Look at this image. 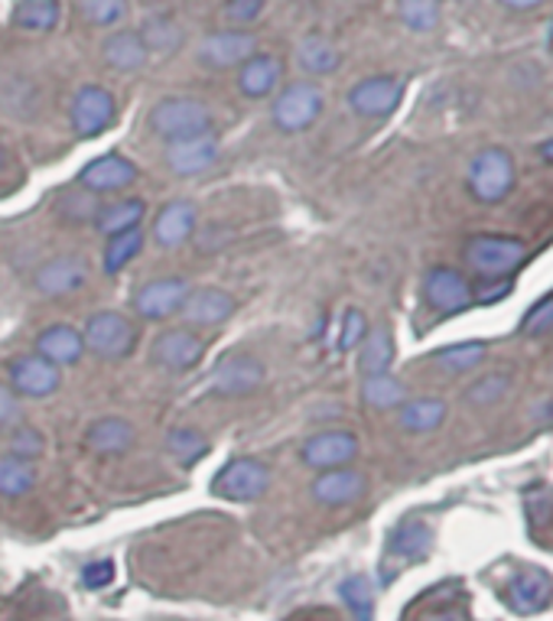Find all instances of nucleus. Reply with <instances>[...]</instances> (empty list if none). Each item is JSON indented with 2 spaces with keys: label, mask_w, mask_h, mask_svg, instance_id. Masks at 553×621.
Segmentation results:
<instances>
[{
  "label": "nucleus",
  "mask_w": 553,
  "mask_h": 621,
  "mask_svg": "<svg viewBox=\"0 0 553 621\" xmlns=\"http://www.w3.org/2000/svg\"><path fill=\"white\" fill-rule=\"evenodd\" d=\"M150 130L157 137H164L167 144L172 140H189V137H199V134H209L215 127L213 111L206 101L199 98H164L150 108V118H147Z\"/></svg>",
  "instance_id": "obj_1"
},
{
  "label": "nucleus",
  "mask_w": 553,
  "mask_h": 621,
  "mask_svg": "<svg viewBox=\"0 0 553 621\" xmlns=\"http://www.w3.org/2000/svg\"><path fill=\"white\" fill-rule=\"evenodd\" d=\"M466 264L485 280H502L527 260V245L508 235H472L463 248Z\"/></svg>",
  "instance_id": "obj_2"
},
{
  "label": "nucleus",
  "mask_w": 553,
  "mask_h": 621,
  "mask_svg": "<svg viewBox=\"0 0 553 621\" xmlns=\"http://www.w3.org/2000/svg\"><path fill=\"white\" fill-rule=\"evenodd\" d=\"M137 335L140 332L125 313L101 309V313L88 316L82 342H86V352L98 355L101 362H125L137 348Z\"/></svg>",
  "instance_id": "obj_3"
},
{
  "label": "nucleus",
  "mask_w": 553,
  "mask_h": 621,
  "mask_svg": "<svg viewBox=\"0 0 553 621\" xmlns=\"http://www.w3.org/2000/svg\"><path fill=\"white\" fill-rule=\"evenodd\" d=\"M267 489H270V465L255 456H238L225 462L209 485L215 497H225L235 504H251L257 497L267 495Z\"/></svg>",
  "instance_id": "obj_4"
},
{
  "label": "nucleus",
  "mask_w": 553,
  "mask_h": 621,
  "mask_svg": "<svg viewBox=\"0 0 553 621\" xmlns=\"http://www.w3.org/2000/svg\"><path fill=\"white\" fill-rule=\"evenodd\" d=\"M466 186L475 203L498 206L514 189V160H511V154L498 150V147H488V150L475 154V160L468 164Z\"/></svg>",
  "instance_id": "obj_5"
},
{
  "label": "nucleus",
  "mask_w": 553,
  "mask_h": 621,
  "mask_svg": "<svg viewBox=\"0 0 553 621\" xmlns=\"http://www.w3.org/2000/svg\"><path fill=\"white\" fill-rule=\"evenodd\" d=\"M326 108V91L316 82H290L274 98V127L284 134H303L319 121Z\"/></svg>",
  "instance_id": "obj_6"
},
{
  "label": "nucleus",
  "mask_w": 553,
  "mask_h": 621,
  "mask_svg": "<svg viewBox=\"0 0 553 621\" xmlns=\"http://www.w3.org/2000/svg\"><path fill=\"white\" fill-rule=\"evenodd\" d=\"M267 381V368L264 362H257L255 355H225L209 374V394L215 397H251L264 387Z\"/></svg>",
  "instance_id": "obj_7"
},
{
  "label": "nucleus",
  "mask_w": 553,
  "mask_h": 621,
  "mask_svg": "<svg viewBox=\"0 0 553 621\" xmlns=\"http://www.w3.org/2000/svg\"><path fill=\"white\" fill-rule=\"evenodd\" d=\"M358 436L352 430H319L299 446V462L313 472H329L358 459Z\"/></svg>",
  "instance_id": "obj_8"
},
{
  "label": "nucleus",
  "mask_w": 553,
  "mask_h": 621,
  "mask_svg": "<svg viewBox=\"0 0 553 621\" xmlns=\"http://www.w3.org/2000/svg\"><path fill=\"white\" fill-rule=\"evenodd\" d=\"M115 115H118V105H115V95L101 85H86L72 95V105H69V121L72 130L91 140L98 134H105L108 127L115 125Z\"/></svg>",
  "instance_id": "obj_9"
},
{
  "label": "nucleus",
  "mask_w": 553,
  "mask_h": 621,
  "mask_svg": "<svg viewBox=\"0 0 553 621\" xmlns=\"http://www.w3.org/2000/svg\"><path fill=\"white\" fill-rule=\"evenodd\" d=\"M7 384L20 401H43L59 391L62 374L43 355H17L7 368Z\"/></svg>",
  "instance_id": "obj_10"
},
{
  "label": "nucleus",
  "mask_w": 553,
  "mask_h": 621,
  "mask_svg": "<svg viewBox=\"0 0 553 621\" xmlns=\"http://www.w3.org/2000/svg\"><path fill=\"white\" fill-rule=\"evenodd\" d=\"M257 52V37L251 30H218L203 37L196 46V56L206 69H238Z\"/></svg>",
  "instance_id": "obj_11"
},
{
  "label": "nucleus",
  "mask_w": 553,
  "mask_h": 621,
  "mask_svg": "<svg viewBox=\"0 0 553 621\" xmlns=\"http://www.w3.org/2000/svg\"><path fill=\"white\" fill-rule=\"evenodd\" d=\"M404 79L401 76H372V79H362L358 85H352L348 91V108L358 115V118H387L397 111L401 98H404Z\"/></svg>",
  "instance_id": "obj_12"
},
{
  "label": "nucleus",
  "mask_w": 553,
  "mask_h": 621,
  "mask_svg": "<svg viewBox=\"0 0 553 621\" xmlns=\"http://www.w3.org/2000/svg\"><path fill=\"white\" fill-rule=\"evenodd\" d=\"M203 355H206V342L192 329L160 332L150 345V362L172 374L192 372L203 362Z\"/></svg>",
  "instance_id": "obj_13"
},
{
  "label": "nucleus",
  "mask_w": 553,
  "mask_h": 621,
  "mask_svg": "<svg viewBox=\"0 0 553 621\" xmlns=\"http://www.w3.org/2000/svg\"><path fill=\"white\" fill-rule=\"evenodd\" d=\"M192 293L189 280L182 277H160V280H150L144 284L140 290L134 293V313L147 323H160V319H170L182 309L186 296Z\"/></svg>",
  "instance_id": "obj_14"
},
{
  "label": "nucleus",
  "mask_w": 553,
  "mask_h": 621,
  "mask_svg": "<svg viewBox=\"0 0 553 621\" xmlns=\"http://www.w3.org/2000/svg\"><path fill=\"white\" fill-rule=\"evenodd\" d=\"M88 284V267L82 257L76 254H59V257H49L43 260L37 270H33V290L43 293L49 299H62V296H72Z\"/></svg>",
  "instance_id": "obj_15"
},
{
  "label": "nucleus",
  "mask_w": 553,
  "mask_h": 621,
  "mask_svg": "<svg viewBox=\"0 0 553 621\" xmlns=\"http://www.w3.org/2000/svg\"><path fill=\"white\" fill-rule=\"evenodd\" d=\"M424 299L436 313H466L475 303L472 284L456 267H429L424 274Z\"/></svg>",
  "instance_id": "obj_16"
},
{
  "label": "nucleus",
  "mask_w": 553,
  "mask_h": 621,
  "mask_svg": "<svg viewBox=\"0 0 553 621\" xmlns=\"http://www.w3.org/2000/svg\"><path fill=\"white\" fill-rule=\"evenodd\" d=\"M140 169L130 164L128 157L121 154H108V157H98L79 172V189H86L91 196H115V193H125L128 186L137 183Z\"/></svg>",
  "instance_id": "obj_17"
},
{
  "label": "nucleus",
  "mask_w": 553,
  "mask_h": 621,
  "mask_svg": "<svg viewBox=\"0 0 553 621\" xmlns=\"http://www.w3.org/2000/svg\"><path fill=\"white\" fill-rule=\"evenodd\" d=\"M218 154H221V144H218V137L209 130V134H199V137H189V140H172V144H167L164 160L170 166L172 176L189 179V176H199V172L213 169Z\"/></svg>",
  "instance_id": "obj_18"
},
{
  "label": "nucleus",
  "mask_w": 553,
  "mask_h": 621,
  "mask_svg": "<svg viewBox=\"0 0 553 621\" xmlns=\"http://www.w3.org/2000/svg\"><path fill=\"white\" fill-rule=\"evenodd\" d=\"M179 313H182L186 326H192V329H215V326H225L238 313V299L221 287H203V290H192L186 296Z\"/></svg>",
  "instance_id": "obj_19"
},
{
  "label": "nucleus",
  "mask_w": 553,
  "mask_h": 621,
  "mask_svg": "<svg viewBox=\"0 0 553 621\" xmlns=\"http://www.w3.org/2000/svg\"><path fill=\"white\" fill-rule=\"evenodd\" d=\"M365 492H368V479L352 465L316 472V479L309 485V495L316 497L323 507H348V504L362 501Z\"/></svg>",
  "instance_id": "obj_20"
},
{
  "label": "nucleus",
  "mask_w": 553,
  "mask_h": 621,
  "mask_svg": "<svg viewBox=\"0 0 553 621\" xmlns=\"http://www.w3.org/2000/svg\"><path fill=\"white\" fill-rule=\"evenodd\" d=\"M134 440H137V430L125 416H101L88 426L86 436H82L86 450L95 456H125L134 446Z\"/></svg>",
  "instance_id": "obj_21"
},
{
  "label": "nucleus",
  "mask_w": 553,
  "mask_h": 621,
  "mask_svg": "<svg viewBox=\"0 0 553 621\" xmlns=\"http://www.w3.org/2000/svg\"><path fill=\"white\" fill-rule=\"evenodd\" d=\"M199 221V211L189 199H172L170 206L160 208V215L154 218V241L160 248H179L192 238Z\"/></svg>",
  "instance_id": "obj_22"
},
{
  "label": "nucleus",
  "mask_w": 553,
  "mask_h": 621,
  "mask_svg": "<svg viewBox=\"0 0 553 621\" xmlns=\"http://www.w3.org/2000/svg\"><path fill=\"white\" fill-rule=\"evenodd\" d=\"M508 605L517 615H537L551 605L553 580L544 570H521L508 585Z\"/></svg>",
  "instance_id": "obj_23"
},
{
  "label": "nucleus",
  "mask_w": 553,
  "mask_h": 621,
  "mask_svg": "<svg viewBox=\"0 0 553 621\" xmlns=\"http://www.w3.org/2000/svg\"><path fill=\"white\" fill-rule=\"evenodd\" d=\"M284 79V59L274 52H255L245 66H238V88L245 98H267Z\"/></svg>",
  "instance_id": "obj_24"
},
{
  "label": "nucleus",
  "mask_w": 553,
  "mask_h": 621,
  "mask_svg": "<svg viewBox=\"0 0 553 621\" xmlns=\"http://www.w3.org/2000/svg\"><path fill=\"white\" fill-rule=\"evenodd\" d=\"M37 355H43L46 362H52L56 368H69V365L82 362V355H86L82 332L66 326V323L46 326V329L37 335Z\"/></svg>",
  "instance_id": "obj_25"
},
{
  "label": "nucleus",
  "mask_w": 553,
  "mask_h": 621,
  "mask_svg": "<svg viewBox=\"0 0 553 621\" xmlns=\"http://www.w3.org/2000/svg\"><path fill=\"white\" fill-rule=\"evenodd\" d=\"M429 550H433V531L424 521H401L387 540V556H394L397 563H417Z\"/></svg>",
  "instance_id": "obj_26"
},
{
  "label": "nucleus",
  "mask_w": 553,
  "mask_h": 621,
  "mask_svg": "<svg viewBox=\"0 0 553 621\" xmlns=\"http://www.w3.org/2000/svg\"><path fill=\"white\" fill-rule=\"evenodd\" d=\"M144 218H147V203H144V199H115V203L98 208L91 228L101 231L105 238H115V235H121V231L140 228Z\"/></svg>",
  "instance_id": "obj_27"
},
{
  "label": "nucleus",
  "mask_w": 553,
  "mask_h": 621,
  "mask_svg": "<svg viewBox=\"0 0 553 621\" xmlns=\"http://www.w3.org/2000/svg\"><path fill=\"white\" fill-rule=\"evenodd\" d=\"M446 414H450L446 401H440V397H414V401H404L397 407V423L407 433H433V430H440L446 423Z\"/></svg>",
  "instance_id": "obj_28"
},
{
  "label": "nucleus",
  "mask_w": 553,
  "mask_h": 621,
  "mask_svg": "<svg viewBox=\"0 0 553 621\" xmlns=\"http://www.w3.org/2000/svg\"><path fill=\"white\" fill-rule=\"evenodd\" d=\"M101 59L118 72H137L147 66V49L137 37V30H118L101 42Z\"/></svg>",
  "instance_id": "obj_29"
},
{
  "label": "nucleus",
  "mask_w": 553,
  "mask_h": 621,
  "mask_svg": "<svg viewBox=\"0 0 553 621\" xmlns=\"http://www.w3.org/2000/svg\"><path fill=\"white\" fill-rule=\"evenodd\" d=\"M137 37L144 42L147 56L150 52H157V56H176L179 46H182V27L172 20L170 13H150V17H144Z\"/></svg>",
  "instance_id": "obj_30"
},
{
  "label": "nucleus",
  "mask_w": 553,
  "mask_h": 621,
  "mask_svg": "<svg viewBox=\"0 0 553 621\" xmlns=\"http://www.w3.org/2000/svg\"><path fill=\"white\" fill-rule=\"evenodd\" d=\"M297 62L306 76H329V72L339 69L342 56L339 49H336V42L329 40V37L309 33V37H303L297 42Z\"/></svg>",
  "instance_id": "obj_31"
},
{
  "label": "nucleus",
  "mask_w": 553,
  "mask_h": 621,
  "mask_svg": "<svg viewBox=\"0 0 553 621\" xmlns=\"http://www.w3.org/2000/svg\"><path fill=\"white\" fill-rule=\"evenodd\" d=\"M59 0H20L10 13V23L23 33H49L59 23Z\"/></svg>",
  "instance_id": "obj_32"
},
{
  "label": "nucleus",
  "mask_w": 553,
  "mask_h": 621,
  "mask_svg": "<svg viewBox=\"0 0 553 621\" xmlns=\"http://www.w3.org/2000/svg\"><path fill=\"white\" fill-rule=\"evenodd\" d=\"M394 362V338L387 329H368V335L358 345V372L362 377H375V374H391Z\"/></svg>",
  "instance_id": "obj_33"
},
{
  "label": "nucleus",
  "mask_w": 553,
  "mask_h": 621,
  "mask_svg": "<svg viewBox=\"0 0 553 621\" xmlns=\"http://www.w3.org/2000/svg\"><path fill=\"white\" fill-rule=\"evenodd\" d=\"M362 401L372 411H397L407 401V387L404 381H397L394 374H375V377H362Z\"/></svg>",
  "instance_id": "obj_34"
},
{
  "label": "nucleus",
  "mask_w": 553,
  "mask_h": 621,
  "mask_svg": "<svg viewBox=\"0 0 553 621\" xmlns=\"http://www.w3.org/2000/svg\"><path fill=\"white\" fill-rule=\"evenodd\" d=\"M140 250H144V228H130V231H121V235H115V238H105L101 270H105L108 277L121 274Z\"/></svg>",
  "instance_id": "obj_35"
},
{
  "label": "nucleus",
  "mask_w": 553,
  "mask_h": 621,
  "mask_svg": "<svg viewBox=\"0 0 553 621\" xmlns=\"http://www.w3.org/2000/svg\"><path fill=\"white\" fill-rule=\"evenodd\" d=\"M37 485V465L27 459L0 456V495L23 497L33 492Z\"/></svg>",
  "instance_id": "obj_36"
},
{
  "label": "nucleus",
  "mask_w": 553,
  "mask_h": 621,
  "mask_svg": "<svg viewBox=\"0 0 553 621\" xmlns=\"http://www.w3.org/2000/svg\"><path fill=\"white\" fill-rule=\"evenodd\" d=\"M485 355H488L485 342H460V345L440 348V352L433 355V362H436V368H443V372L466 374L472 372V368H478V365L485 362Z\"/></svg>",
  "instance_id": "obj_37"
},
{
  "label": "nucleus",
  "mask_w": 553,
  "mask_h": 621,
  "mask_svg": "<svg viewBox=\"0 0 553 621\" xmlns=\"http://www.w3.org/2000/svg\"><path fill=\"white\" fill-rule=\"evenodd\" d=\"M164 446L179 465H192V462H199L209 453V440L199 430H192V426H172Z\"/></svg>",
  "instance_id": "obj_38"
},
{
  "label": "nucleus",
  "mask_w": 553,
  "mask_h": 621,
  "mask_svg": "<svg viewBox=\"0 0 553 621\" xmlns=\"http://www.w3.org/2000/svg\"><path fill=\"white\" fill-rule=\"evenodd\" d=\"M342 602L348 605V612L355 615V621H372L375 619V585L368 576L355 573L339 585Z\"/></svg>",
  "instance_id": "obj_39"
},
{
  "label": "nucleus",
  "mask_w": 553,
  "mask_h": 621,
  "mask_svg": "<svg viewBox=\"0 0 553 621\" xmlns=\"http://www.w3.org/2000/svg\"><path fill=\"white\" fill-rule=\"evenodd\" d=\"M511 391V374L508 372H492L478 381H472L463 394L468 407H495L498 401H505V394Z\"/></svg>",
  "instance_id": "obj_40"
},
{
  "label": "nucleus",
  "mask_w": 553,
  "mask_h": 621,
  "mask_svg": "<svg viewBox=\"0 0 553 621\" xmlns=\"http://www.w3.org/2000/svg\"><path fill=\"white\" fill-rule=\"evenodd\" d=\"M397 13L407 30L429 33L440 23V0H397Z\"/></svg>",
  "instance_id": "obj_41"
},
{
  "label": "nucleus",
  "mask_w": 553,
  "mask_h": 621,
  "mask_svg": "<svg viewBox=\"0 0 553 621\" xmlns=\"http://www.w3.org/2000/svg\"><path fill=\"white\" fill-rule=\"evenodd\" d=\"M46 453V436L37 426H13L10 430V440H7V456L27 459V462H37Z\"/></svg>",
  "instance_id": "obj_42"
},
{
  "label": "nucleus",
  "mask_w": 553,
  "mask_h": 621,
  "mask_svg": "<svg viewBox=\"0 0 553 621\" xmlns=\"http://www.w3.org/2000/svg\"><path fill=\"white\" fill-rule=\"evenodd\" d=\"M98 203H95V196L86 193V189H72V193H62L59 196V203H56V211L66 218V221H76V225H82V221H95V215H98Z\"/></svg>",
  "instance_id": "obj_43"
},
{
  "label": "nucleus",
  "mask_w": 553,
  "mask_h": 621,
  "mask_svg": "<svg viewBox=\"0 0 553 621\" xmlns=\"http://www.w3.org/2000/svg\"><path fill=\"white\" fill-rule=\"evenodd\" d=\"M91 27H115L128 13V0H76Z\"/></svg>",
  "instance_id": "obj_44"
},
{
  "label": "nucleus",
  "mask_w": 553,
  "mask_h": 621,
  "mask_svg": "<svg viewBox=\"0 0 553 621\" xmlns=\"http://www.w3.org/2000/svg\"><path fill=\"white\" fill-rule=\"evenodd\" d=\"M368 335V319L362 316V309H345L342 316V329H339V352H352L362 345V338Z\"/></svg>",
  "instance_id": "obj_45"
},
{
  "label": "nucleus",
  "mask_w": 553,
  "mask_h": 621,
  "mask_svg": "<svg viewBox=\"0 0 553 621\" xmlns=\"http://www.w3.org/2000/svg\"><path fill=\"white\" fill-rule=\"evenodd\" d=\"M20 423H23V401L10 391V384L0 381V433L3 430L10 433Z\"/></svg>",
  "instance_id": "obj_46"
},
{
  "label": "nucleus",
  "mask_w": 553,
  "mask_h": 621,
  "mask_svg": "<svg viewBox=\"0 0 553 621\" xmlns=\"http://www.w3.org/2000/svg\"><path fill=\"white\" fill-rule=\"evenodd\" d=\"M521 329L527 332V335H544V332L553 329V296L541 299L537 306H531V313L524 316Z\"/></svg>",
  "instance_id": "obj_47"
},
{
  "label": "nucleus",
  "mask_w": 553,
  "mask_h": 621,
  "mask_svg": "<svg viewBox=\"0 0 553 621\" xmlns=\"http://www.w3.org/2000/svg\"><path fill=\"white\" fill-rule=\"evenodd\" d=\"M264 10V0H225V20L228 23H251L260 17Z\"/></svg>",
  "instance_id": "obj_48"
},
{
  "label": "nucleus",
  "mask_w": 553,
  "mask_h": 621,
  "mask_svg": "<svg viewBox=\"0 0 553 621\" xmlns=\"http://www.w3.org/2000/svg\"><path fill=\"white\" fill-rule=\"evenodd\" d=\"M115 580V563L111 560H95L82 570V585L86 589H105Z\"/></svg>",
  "instance_id": "obj_49"
},
{
  "label": "nucleus",
  "mask_w": 553,
  "mask_h": 621,
  "mask_svg": "<svg viewBox=\"0 0 553 621\" xmlns=\"http://www.w3.org/2000/svg\"><path fill=\"white\" fill-rule=\"evenodd\" d=\"M511 10H531V7H541L544 0H502Z\"/></svg>",
  "instance_id": "obj_50"
},
{
  "label": "nucleus",
  "mask_w": 553,
  "mask_h": 621,
  "mask_svg": "<svg viewBox=\"0 0 553 621\" xmlns=\"http://www.w3.org/2000/svg\"><path fill=\"white\" fill-rule=\"evenodd\" d=\"M541 157H544L547 164H553V137H551V140H544V144H541Z\"/></svg>",
  "instance_id": "obj_51"
},
{
  "label": "nucleus",
  "mask_w": 553,
  "mask_h": 621,
  "mask_svg": "<svg viewBox=\"0 0 553 621\" xmlns=\"http://www.w3.org/2000/svg\"><path fill=\"white\" fill-rule=\"evenodd\" d=\"M3 160H7V150H3V144H0V166H3Z\"/></svg>",
  "instance_id": "obj_52"
}]
</instances>
